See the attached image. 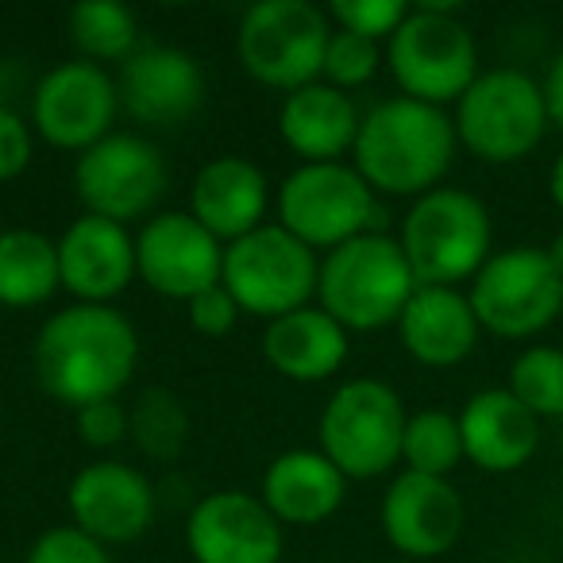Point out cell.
Returning <instances> with one entry per match:
<instances>
[{"instance_id": "obj_1", "label": "cell", "mask_w": 563, "mask_h": 563, "mask_svg": "<svg viewBox=\"0 0 563 563\" xmlns=\"http://www.w3.org/2000/svg\"><path fill=\"white\" fill-rule=\"evenodd\" d=\"M140 363V332L112 306L58 309L35 336V375L55 401L74 413L93 401L120 398Z\"/></svg>"}, {"instance_id": "obj_2", "label": "cell", "mask_w": 563, "mask_h": 563, "mask_svg": "<svg viewBox=\"0 0 563 563\" xmlns=\"http://www.w3.org/2000/svg\"><path fill=\"white\" fill-rule=\"evenodd\" d=\"M455 124L437 104L390 97L363 112L360 135L352 147V166L375 194L424 197L440 189L455 163Z\"/></svg>"}, {"instance_id": "obj_3", "label": "cell", "mask_w": 563, "mask_h": 563, "mask_svg": "<svg viewBox=\"0 0 563 563\" xmlns=\"http://www.w3.org/2000/svg\"><path fill=\"white\" fill-rule=\"evenodd\" d=\"M413 294V266L401 243L386 232L355 235L321 258L317 306L347 332H375L398 324Z\"/></svg>"}, {"instance_id": "obj_4", "label": "cell", "mask_w": 563, "mask_h": 563, "mask_svg": "<svg viewBox=\"0 0 563 563\" xmlns=\"http://www.w3.org/2000/svg\"><path fill=\"white\" fill-rule=\"evenodd\" d=\"M455 4L421 0L386 43V66L398 81L401 97L421 104L460 101L478 78V47Z\"/></svg>"}, {"instance_id": "obj_5", "label": "cell", "mask_w": 563, "mask_h": 563, "mask_svg": "<svg viewBox=\"0 0 563 563\" xmlns=\"http://www.w3.org/2000/svg\"><path fill=\"white\" fill-rule=\"evenodd\" d=\"M490 212L475 194L440 186L417 197L401 220V251L413 266L417 286H455L471 282L490 258Z\"/></svg>"}, {"instance_id": "obj_6", "label": "cell", "mask_w": 563, "mask_h": 563, "mask_svg": "<svg viewBox=\"0 0 563 563\" xmlns=\"http://www.w3.org/2000/svg\"><path fill=\"white\" fill-rule=\"evenodd\" d=\"M329 40V12L309 0H258L235 27V58L258 86L294 93L321 81Z\"/></svg>"}, {"instance_id": "obj_7", "label": "cell", "mask_w": 563, "mask_h": 563, "mask_svg": "<svg viewBox=\"0 0 563 563\" xmlns=\"http://www.w3.org/2000/svg\"><path fill=\"white\" fill-rule=\"evenodd\" d=\"M452 124L455 140L490 166L529 158L552 128L540 81L514 66L478 74L467 93L455 101Z\"/></svg>"}, {"instance_id": "obj_8", "label": "cell", "mask_w": 563, "mask_h": 563, "mask_svg": "<svg viewBox=\"0 0 563 563\" xmlns=\"http://www.w3.org/2000/svg\"><path fill=\"white\" fill-rule=\"evenodd\" d=\"M321 258L313 247L290 235L282 224H263L243 240L224 243L220 286L247 317L278 321L294 309L313 306Z\"/></svg>"}, {"instance_id": "obj_9", "label": "cell", "mask_w": 563, "mask_h": 563, "mask_svg": "<svg viewBox=\"0 0 563 563\" xmlns=\"http://www.w3.org/2000/svg\"><path fill=\"white\" fill-rule=\"evenodd\" d=\"M278 224L313 251H336L355 235L378 232V194L352 163H301L282 178Z\"/></svg>"}, {"instance_id": "obj_10", "label": "cell", "mask_w": 563, "mask_h": 563, "mask_svg": "<svg viewBox=\"0 0 563 563\" xmlns=\"http://www.w3.org/2000/svg\"><path fill=\"white\" fill-rule=\"evenodd\" d=\"M406 424L409 413L390 383L352 378L324 401L317 437L321 452L344 471V478H378L401 463Z\"/></svg>"}, {"instance_id": "obj_11", "label": "cell", "mask_w": 563, "mask_h": 563, "mask_svg": "<svg viewBox=\"0 0 563 563\" xmlns=\"http://www.w3.org/2000/svg\"><path fill=\"white\" fill-rule=\"evenodd\" d=\"M478 329L501 340H529L563 313V274L544 247H506L486 258L467 294Z\"/></svg>"}, {"instance_id": "obj_12", "label": "cell", "mask_w": 563, "mask_h": 563, "mask_svg": "<svg viewBox=\"0 0 563 563\" xmlns=\"http://www.w3.org/2000/svg\"><path fill=\"white\" fill-rule=\"evenodd\" d=\"M166 181H170V170H166L163 151L135 132L104 135L74 163V194L89 217L117 220L124 228L132 220L155 217Z\"/></svg>"}, {"instance_id": "obj_13", "label": "cell", "mask_w": 563, "mask_h": 563, "mask_svg": "<svg viewBox=\"0 0 563 563\" xmlns=\"http://www.w3.org/2000/svg\"><path fill=\"white\" fill-rule=\"evenodd\" d=\"M120 89L109 70L86 58L58 63L32 89V132L58 151H89L117 132Z\"/></svg>"}, {"instance_id": "obj_14", "label": "cell", "mask_w": 563, "mask_h": 563, "mask_svg": "<svg viewBox=\"0 0 563 563\" xmlns=\"http://www.w3.org/2000/svg\"><path fill=\"white\" fill-rule=\"evenodd\" d=\"M224 243L189 212H155L135 232V278L158 298L189 301L220 286Z\"/></svg>"}, {"instance_id": "obj_15", "label": "cell", "mask_w": 563, "mask_h": 563, "mask_svg": "<svg viewBox=\"0 0 563 563\" xmlns=\"http://www.w3.org/2000/svg\"><path fill=\"white\" fill-rule=\"evenodd\" d=\"M74 529L97 544H132L155 521V486L143 471L120 460H97L70 478L66 490Z\"/></svg>"}, {"instance_id": "obj_16", "label": "cell", "mask_w": 563, "mask_h": 563, "mask_svg": "<svg viewBox=\"0 0 563 563\" xmlns=\"http://www.w3.org/2000/svg\"><path fill=\"white\" fill-rule=\"evenodd\" d=\"M186 544L194 563H278L282 525L258 494L217 490L189 509Z\"/></svg>"}, {"instance_id": "obj_17", "label": "cell", "mask_w": 563, "mask_h": 563, "mask_svg": "<svg viewBox=\"0 0 563 563\" xmlns=\"http://www.w3.org/2000/svg\"><path fill=\"white\" fill-rule=\"evenodd\" d=\"M463 517L467 509L460 490L448 478L417 475V471H401L383 494V509H378L390 548L413 563L444 555L460 540Z\"/></svg>"}, {"instance_id": "obj_18", "label": "cell", "mask_w": 563, "mask_h": 563, "mask_svg": "<svg viewBox=\"0 0 563 563\" xmlns=\"http://www.w3.org/2000/svg\"><path fill=\"white\" fill-rule=\"evenodd\" d=\"M120 109L147 128H178L201 109L205 70L189 51L151 43L120 66Z\"/></svg>"}, {"instance_id": "obj_19", "label": "cell", "mask_w": 563, "mask_h": 563, "mask_svg": "<svg viewBox=\"0 0 563 563\" xmlns=\"http://www.w3.org/2000/svg\"><path fill=\"white\" fill-rule=\"evenodd\" d=\"M58 278L81 306H112L135 282V235L117 220L81 212L58 235Z\"/></svg>"}, {"instance_id": "obj_20", "label": "cell", "mask_w": 563, "mask_h": 563, "mask_svg": "<svg viewBox=\"0 0 563 563\" xmlns=\"http://www.w3.org/2000/svg\"><path fill=\"white\" fill-rule=\"evenodd\" d=\"M271 181L255 163L240 155H220L197 170L189 186V217L209 228L220 243H235L266 224Z\"/></svg>"}, {"instance_id": "obj_21", "label": "cell", "mask_w": 563, "mask_h": 563, "mask_svg": "<svg viewBox=\"0 0 563 563\" xmlns=\"http://www.w3.org/2000/svg\"><path fill=\"white\" fill-rule=\"evenodd\" d=\"M258 498L278 525H321L344 506L347 478L321 448H290L263 471Z\"/></svg>"}, {"instance_id": "obj_22", "label": "cell", "mask_w": 563, "mask_h": 563, "mask_svg": "<svg viewBox=\"0 0 563 563\" xmlns=\"http://www.w3.org/2000/svg\"><path fill=\"white\" fill-rule=\"evenodd\" d=\"M463 460L478 471L509 475L521 471L537 455L540 421L501 386V390H478L460 413Z\"/></svg>"}, {"instance_id": "obj_23", "label": "cell", "mask_w": 563, "mask_h": 563, "mask_svg": "<svg viewBox=\"0 0 563 563\" xmlns=\"http://www.w3.org/2000/svg\"><path fill=\"white\" fill-rule=\"evenodd\" d=\"M360 124L363 112L355 109L352 93L329 81L294 89L278 109V135L301 163H344V155H352L355 147Z\"/></svg>"}, {"instance_id": "obj_24", "label": "cell", "mask_w": 563, "mask_h": 563, "mask_svg": "<svg viewBox=\"0 0 563 563\" xmlns=\"http://www.w3.org/2000/svg\"><path fill=\"white\" fill-rule=\"evenodd\" d=\"M478 317L455 286H417L398 317L401 347L424 367H455L478 344Z\"/></svg>"}, {"instance_id": "obj_25", "label": "cell", "mask_w": 563, "mask_h": 563, "mask_svg": "<svg viewBox=\"0 0 563 563\" xmlns=\"http://www.w3.org/2000/svg\"><path fill=\"white\" fill-rule=\"evenodd\" d=\"M352 332L336 324L321 306L294 309V313L266 321L263 360L290 383H324L344 367L352 352Z\"/></svg>"}, {"instance_id": "obj_26", "label": "cell", "mask_w": 563, "mask_h": 563, "mask_svg": "<svg viewBox=\"0 0 563 563\" xmlns=\"http://www.w3.org/2000/svg\"><path fill=\"white\" fill-rule=\"evenodd\" d=\"M58 240L35 228L0 232V306L35 309L58 294Z\"/></svg>"}, {"instance_id": "obj_27", "label": "cell", "mask_w": 563, "mask_h": 563, "mask_svg": "<svg viewBox=\"0 0 563 563\" xmlns=\"http://www.w3.org/2000/svg\"><path fill=\"white\" fill-rule=\"evenodd\" d=\"M70 40L86 63L124 66L140 51V24L120 0H81L70 9Z\"/></svg>"}, {"instance_id": "obj_28", "label": "cell", "mask_w": 563, "mask_h": 563, "mask_svg": "<svg viewBox=\"0 0 563 563\" xmlns=\"http://www.w3.org/2000/svg\"><path fill=\"white\" fill-rule=\"evenodd\" d=\"M128 421H132V440L147 460L174 463L189 444V413L181 406V398L166 386H147L140 398L128 409Z\"/></svg>"}, {"instance_id": "obj_29", "label": "cell", "mask_w": 563, "mask_h": 563, "mask_svg": "<svg viewBox=\"0 0 563 563\" xmlns=\"http://www.w3.org/2000/svg\"><path fill=\"white\" fill-rule=\"evenodd\" d=\"M460 460H463L460 417L444 413V409L409 413L406 440H401V463H406V471L448 478L460 467Z\"/></svg>"}, {"instance_id": "obj_30", "label": "cell", "mask_w": 563, "mask_h": 563, "mask_svg": "<svg viewBox=\"0 0 563 563\" xmlns=\"http://www.w3.org/2000/svg\"><path fill=\"white\" fill-rule=\"evenodd\" d=\"M509 394L532 417H560L563 421V352L560 347H525L509 367Z\"/></svg>"}, {"instance_id": "obj_31", "label": "cell", "mask_w": 563, "mask_h": 563, "mask_svg": "<svg viewBox=\"0 0 563 563\" xmlns=\"http://www.w3.org/2000/svg\"><path fill=\"white\" fill-rule=\"evenodd\" d=\"M386 51L371 40H360L352 32H336L332 27V40H329V51H324V70H321V81L336 89H360L367 86L371 78L378 74L383 66Z\"/></svg>"}, {"instance_id": "obj_32", "label": "cell", "mask_w": 563, "mask_h": 563, "mask_svg": "<svg viewBox=\"0 0 563 563\" xmlns=\"http://www.w3.org/2000/svg\"><path fill=\"white\" fill-rule=\"evenodd\" d=\"M406 16V0H332L329 4V20L336 24V32H352L371 43H390Z\"/></svg>"}, {"instance_id": "obj_33", "label": "cell", "mask_w": 563, "mask_h": 563, "mask_svg": "<svg viewBox=\"0 0 563 563\" xmlns=\"http://www.w3.org/2000/svg\"><path fill=\"white\" fill-rule=\"evenodd\" d=\"M24 563H112V555L109 548L97 544L93 537H86L74 525H55L43 537H35Z\"/></svg>"}, {"instance_id": "obj_34", "label": "cell", "mask_w": 563, "mask_h": 563, "mask_svg": "<svg viewBox=\"0 0 563 563\" xmlns=\"http://www.w3.org/2000/svg\"><path fill=\"white\" fill-rule=\"evenodd\" d=\"M74 424H78L81 444L97 448V452H109V448L124 444L128 432H132L128 406L120 398H104V401H93V406L78 409V413H74Z\"/></svg>"}, {"instance_id": "obj_35", "label": "cell", "mask_w": 563, "mask_h": 563, "mask_svg": "<svg viewBox=\"0 0 563 563\" xmlns=\"http://www.w3.org/2000/svg\"><path fill=\"white\" fill-rule=\"evenodd\" d=\"M32 155H35L32 124L12 104H0V186L16 181L32 166Z\"/></svg>"}, {"instance_id": "obj_36", "label": "cell", "mask_w": 563, "mask_h": 563, "mask_svg": "<svg viewBox=\"0 0 563 563\" xmlns=\"http://www.w3.org/2000/svg\"><path fill=\"white\" fill-rule=\"evenodd\" d=\"M186 313H189V324H194L201 336L220 340L235 329L243 309L235 306V298L224 290V286H209V290H201L197 298L186 301Z\"/></svg>"}, {"instance_id": "obj_37", "label": "cell", "mask_w": 563, "mask_h": 563, "mask_svg": "<svg viewBox=\"0 0 563 563\" xmlns=\"http://www.w3.org/2000/svg\"><path fill=\"white\" fill-rule=\"evenodd\" d=\"M540 89H544L548 124L560 128V132H563V55H555V63L548 66V74H544V81H540Z\"/></svg>"}, {"instance_id": "obj_38", "label": "cell", "mask_w": 563, "mask_h": 563, "mask_svg": "<svg viewBox=\"0 0 563 563\" xmlns=\"http://www.w3.org/2000/svg\"><path fill=\"white\" fill-rule=\"evenodd\" d=\"M548 194H552L555 209L563 212V155L552 163V174H548Z\"/></svg>"}, {"instance_id": "obj_39", "label": "cell", "mask_w": 563, "mask_h": 563, "mask_svg": "<svg viewBox=\"0 0 563 563\" xmlns=\"http://www.w3.org/2000/svg\"><path fill=\"white\" fill-rule=\"evenodd\" d=\"M544 251H548V258H552V263H555V271L563 274V232L555 235V240H552V247H544Z\"/></svg>"}, {"instance_id": "obj_40", "label": "cell", "mask_w": 563, "mask_h": 563, "mask_svg": "<svg viewBox=\"0 0 563 563\" xmlns=\"http://www.w3.org/2000/svg\"><path fill=\"white\" fill-rule=\"evenodd\" d=\"M390 563H413V560H401V555H398V560H390Z\"/></svg>"}, {"instance_id": "obj_41", "label": "cell", "mask_w": 563, "mask_h": 563, "mask_svg": "<svg viewBox=\"0 0 563 563\" xmlns=\"http://www.w3.org/2000/svg\"><path fill=\"white\" fill-rule=\"evenodd\" d=\"M0 421H4V409H0Z\"/></svg>"}]
</instances>
